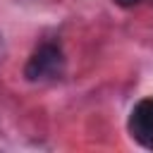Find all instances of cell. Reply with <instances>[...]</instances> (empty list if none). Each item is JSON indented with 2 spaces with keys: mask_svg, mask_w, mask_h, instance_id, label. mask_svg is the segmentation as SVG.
<instances>
[{
  "mask_svg": "<svg viewBox=\"0 0 153 153\" xmlns=\"http://www.w3.org/2000/svg\"><path fill=\"white\" fill-rule=\"evenodd\" d=\"M129 129H131V134H134L146 148H153V98L141 100V103L131 110Z\"/></svg>",
  "mask_w": 153,
  "mask_h": 153,
  "instance_id": "obj_2",
  "label": "cell"
},
{
  "mask_svg": "<svg viewBox=\"0 0 153 153\" xmlns=\"http://www.w3.org/2000/svg\"><path fill=\"white\" fill-rule=\"evenodd\" d=\"M141 0H115V5H120V7H134V5H139Z\"/></svg>",
  "mask_w": 153,
  "mask_h": 153,
  "instance_id": "obj_3",
  "label": "cell"
},
{
  "mask_svg": "<svg viewBox=\"0 0 153 153\" xmlns=\"http://www.w3.org/2000/svg\"><path fill=\"white\" fill-rule=\"evenodd\" d=\"M65 65V55L62 48L57 43H43L33 50V55L29 57L26 67H24V76L29 81H41V79H50L57 76L62 72Z\"/></svg>",
  "mask_w": 153,
  "mask_h": 153,
  "instance_id": "obj_1",
  "label": "cell"
}]
</instances>
